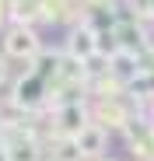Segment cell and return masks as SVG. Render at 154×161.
<instances>
[{
  "label": "cell",
  "mask_w": 154,
  "mask_h": 161,
  "mask_svg": "<svg viewBox=\"0 0 154 161\" xmlns=\"http://www.w3.org/2000/svg\"><path fill=\"white\" fill-rule=\"evenodd\" d=\"M0 46H4V56L25 60V63H32L39 53H42V39H39V32H35V25H28V21L7 25L4 35H0Z\"/></svg>",
  "instance_id": "cell-1"
},
{
  "label": "cell",
  "mask_w": 154,
  "mask_h": 161,
  "mask_svg": "<svg viewBox=\"0 0 154 161\" xmlns=\"http://www.w3.org/2000/svg\"><path fill=\"white\" fill-rule=\"evenodd\" d=\"M46 98H49V80L39 77L35 70H25L14 80V91H11V105L14 109L32 112V109H39V105H46Z\"/></svg>",
  "instance_id": "cell-2"
},
{
  "label": "cell",
  "mask_w": 154,
  "mask_h": 161,
  "mask_svg": "<svg viewBox=\"0 0 154 161\" xmlns=\"http://www.w3.org/2000/svg\"><path fill=\"white\" fill-rule=\"evenodd\" d=\"M98 32L91 28V25L81 18L77 25H70V32H67V56H74V60H81V63H88V60H95L98 56Z\"/></svg>",
  "instance_id": "cell-3"
},
{
  "label": "cell",
  "mask_w": 154,
  "mask_h": 161,
  "mask_svg": "<svg viewBox=\"0 0 154 161\" xmlns=\"http://www.w3.org/2000/svg\"><path fill=\"white\" fill-rule=\"evenodd\" d=\"M88 109H84V102H70V105H60L56 109V130L63 133V137H77L84 126H88Z\"/></svg>",
  "instance_id": "cell-4"
},
{
  "label": "cell",
  "mask_w": 154,
  "mask_h": 161,
  "mask_svg": "<svg viewBox=\"0 0 154 161\" xmlns=\"http://www.w3.org/2000/svg\"><path fill=\"white\" fill-rule=\"evenodd\" d=\"M74 144H77V151H81V154H102V151H105V144H109V130L98 126V123H88V126L74 137Z\"/></svg>",
  "instance_id": "cell-5"
},
{
  "label": "cell",
  "mask_w": 154,
  "mask_h": 161,
  "mask_svg": "<svg viewBox=\"0 0 154 161\" xmlns=\"http://www.w3.org/2000/svg\"><path fill=\"white\" fill-rule=\"evenodd\" d=\"M7 161H39V144L32 137H18L7 147Z\"/></svg>",
  "instance_id": "cell-6"
},
{
  "label": "cell",
  "mask_w": 154,
  "mask_h": 161,
  "mask_svg": "<svg viewBox=\"0 0 154 161\" xmlns=\"http://www.w3.org/2000/svg\"><path fill=\"white\" fill-rule=\"evenodd\" d=\"M4 80H7V60L0 56V84H4Z\"/></svg>",
  "instance_id": "cell-7"
},
{
  "label": "cell",
  "mask_w": 154,
  "mask_h": 161,
  "mask_svg": "<svg viewBox=\"0 0 154 161\" xmlns=\"http://www.w3.org/2000/svg\"><path fill=\"white\" fill-rule=\"evenodd\" d=\"M4 14H7V0H0V25H4Z\"/></svg>",
  "instance_id": "cell-8"
},
{
  "label": "cell",
  "mask_w": 154,
  "mask_h": 161,
  "mask_svg": "<svg viewBox=\"0 0 154 161\" xmlns=\"http://www.w3.org/2000/svg\"><path fill=\"white\" fill-rule=\"evenodd\" d=\"M147 18H154V0H147Z\"/></svg>",
  "instance_id": "cell-9"
},
{
  "label": "cell",
  "mask_w": 154,
  "mask_h": 161,
  "mask_svg": "<svg viewBox=\"0 0 154 161\" xmlns=\"http://www.w3.org/2000/svg\"><path fill=\"white\" fill-rule=\"evenodd\" d=\"M0 161H7V151H0Z\"/></svg>",
  "instance_id": "cell-10"
},
{
  "label": "cell",
  "mask_w": 154,
  "mask_h": 161,
  "mask_svg": "<svg viewBox=\"0 0 154 161\" xmlns=\"http://www.w3.org/2000/svg\"><path fill=\"white\" fill-rule=\"evenodd\" d=\"M102 161H105V158H102Z\"/></svg>",
  "instance_id": "cell-11"
}]
</instances>
